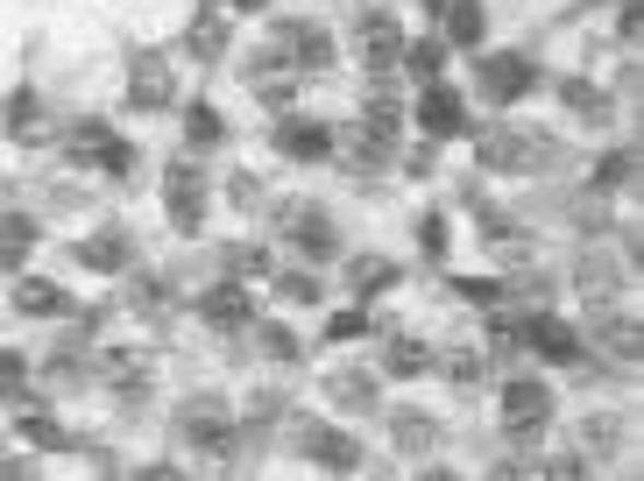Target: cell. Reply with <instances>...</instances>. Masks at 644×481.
I'll return each instance as SVG.
<instances>
[{"label": "cell", "mask_w": 644, "mask_h": 481, "mask_svg": "<svg viewBox=\"0 0 644 481\" xmlns=\"http://www.w3.org/2000/svg\"><path fill=\"white\" fill-rule=\"evenodd\" d=\"M79 262H85V269H128V234L107 227V234L79 241Z\"/></svg>", "instance_id": "603a6c76"}, {"label": "cell", "mask_w": 644, "mask_h": 481, "mask_svg": "<svg viewBox=\"0 0 644 481\" xmlns=\"http://www.w3.org/2000/svg\"><path fill=\"white\" fill-rule=\"evenodd\" d=\"M475 375H482V361H475L468 348H460V354H454V383H475Z\"/></svg>", "instance_id": "c3c4849f"}, {"label": "cell", "mask_w": 644, "mask_h": 481, "mask_svg": "<svg viewBox=\"0 0 644 481\" xmlns=\"http://www.w3.org/2000/svg\"><path fill=\"white\" fill-rule=\"evenodd\" d=\"M560 99H566V107H574V114H609V99L595 93L588 79H560Z\"/></svg>", "instance_id": "e575fe53"}, {"label": "cell", "mask_w": 644, "mask_h": 481, "mask_svg": "<svg viewBox=\"0 0 644 481\" xmlns=\"http://www.w3.org/2000/svg\"><path fill=\"white\" fill-rule=\"evenodd\" d=\"M283 241H291L305 262H333V255H340V227L319 213V206H305V199L283 206Z\"/></svg>", "instance_id": "7a4b0ae2"}, {"label": "cell", "mask_w": 644, "mask_h": 481, "mask_svg": "<svg viewBox=\"0 0 644 481\" xmlns=\"http://www.w3.org/2000/svg\"><path fill=\"white\" fill-rule=\"evenodd\" d=\"M418 481H460V474H446V468H425V474H418Z\"/></svg>", "instance_id": "816d5d0a"}, {"label": "cell", "mask_w": 644, "mask_h": 481, "mask_svg": "<svg viewBox=\"0 0 644 481\" xmlns=\"http://www.w3.org/2000/svg\"><path fill=\"white\" fill-rule=\"evenodd\" d=\"M199 312H206L213 326H248V312H256V305H248V291L227 277V283H213V291L199 297Z\"/></svg>", "instance_id": "d6986e66"}, {"label": "cell", "mask_w": 644, "mask_h": 481, "mask_svg": "<svg viewBox=\"0 0 644 481\" xmlns=\"http://www.w3.org/2000/svg\"><path fill=\"white\" fill-rule=\"evenodd\" d=\"M389 439H397L403 454H432V446H440V418L418 411V403H397V411H389Z\"/></svg>", "instance_id": "9a60e30c"}, {"label": "cell", "mask_w": 644, "mask_h": 481, "mask_svg": "<svg viewBox=\"0 0 644 481\" xmlns=\"http://www.w3.org/2000/svg\"><path fill=\"white\" fill-rule=\"evenodd\" d=\"M227 199H234V206H262V177L234 171V177H227Z\"/></svg>", "instance_id": "b9f144b4"}, {"label": "cell", "mask_w": 644, "mask_h": 481, "mask_svg": "<svg viewBox=\"0 0 644 481\" xmlns=\"http://www.w3.org/2000/svg\"><path fill=\"white\" fill-rule=\"evenodd\" d=\"M581 297H588V312L595 319H609V312H623V269L609 262V248H588L581 255Z\"/></svg>", "instance_id": "277c9868"}, {"label": "cell", "mask_w": 644, "mask_h": 481, "mask_svg": "<svg viewBox=\"0 0 644 481\" xmlns=\"http://www.w3.org/2000/svg\"><path fill=\"white\" fill-rule=\"evenodd\" d=\"M581 432H588V446H617V418H588V425H581Z\"/></svg>", "instance_id": "7dc6e473"}, {"label": "cell", "mask_w": 644, "mask_h": 481, "mask_svg": "<svg viewBox=\"0 0 644 481\" xmlns=\"http://www.w3.org/2000/svg\"><path fill=\"white\" fill-rule=\"evenodd\" d=\"M524 340H531L546 361H581V333L566 319H524Z\"/></svg>", "instance_id": "e0dca14e"}, {"label": "cell", "mask_w": 644, "mask_h": 481, "mask_svg": "<svg viewBox=\"0 0 644 481\" xmlns=\"http://www.w3.org/2000/svg\"><path fill=\"white\" fill-rule=\"evenodd\" d=\"M546 418H552V389H546V383H531V375L503 383V425H511V432H524V439H531Z\"/></svg>", "instance_id": "52a82bcc"}, {"label": "cell", "mask_w": 644, "mask_h": 481, "mask_svg": "<svg viewBox=\"0 0 644 481\" xmlns=\"http://www.w3.org/2000/svg\"><path fill=\"white\" fill-rule=\"evenodd\" d=\"M425 8H432V14H440V8H446V0H425Z\"/></svg>", "instance_id": "db71d44e"}, {"label": "cell", "mask_w": 644, "mask_h": 481, "mask_svg": "<svg viewBox=\"0 0 644 481\" xmlns=\"http://www.w3.org/2000/svg\"><path fill=\"white\" fill-rule=\"evenodd\" d=\"M326 403H340V411H376L383 389H376V375H362V368H333L326 375Z\"/></svg>", "instance_id": "2e32d148"}, {"label": "cell", "mask_w": 644, "mask_h": 481, "mask_svg": "<svg viewBox=\"0 0 644 481\" xmlns=\"http://www.w3.org/2000/svg\"><path fill=\"white\" fill-rule=\"evenodd\" d=\"M99 383H114V389H128V397H134V389L149 383V361L134 348H114V354H99Z\"/></svg>", "instance_id": "7402d4cb"}, {"label": "cell", "mask_w": 644, "mask_h": 481, "mask_svg": "<svg viewBox=\"0 0 644 481\" xmlns=\"http://www.w3.org/2000/svg\"><path fill=\"white\" fill-rule=\"evenodd\" d=\"M305 460H319L326 474H354L362 468V446H354V432H340V425H312L305 432Z\"/></svg>", "instance_id": "4fadbf2b"}, {"label": "cell", "mask_w": 644, "mask_h": 481, "mask_svg": "<svg viewBox=\"0 0 644 481\" xmlns=\"http://www.w3.org/2000/svg\"><path fill=\"white\" fill-rule=\"evenodd\" d=\"M475 156H482L489 171H546V163H552V142H546L538 128H482Z\"/></svg>", "instance_id": "6da1fadb"}, {"label": "cell", "mask_w": 644, "mask_h": 481, "mask_svg": "<svg viewBox=\"0 0 644 481\" xmlns=\"http://www.w3.org/2000/svg\"><path fill=\"white\" fill-rule=\"evenodd\" d=\"M333 156L348 163L354 177H376L383 163H389V142H383L376 128H368V120H354V128H340V134H333Z\"/></svg>", "instance_id": "8fae6325"}, {"label": "cell", "mask_w": 644, "mask_h": 481, "mask_svg": "<svg viewBox=\"0 0 644 481\" xmlns=\"http://www.w3.org/2000/svg\"><path fill=\"white\" fill-rule=\"evenodd\" d=\"M262 354H277V361H291L297 354V340L283 333V326H262Z\"/></svg>", "instance_id": "ee69618b"}, {"label": "cell", "mask_w": 644, "mask_h": 481, "mask_svg": "<svg viewBox=\"0 0 644 481\" xmlns=\"http://www.w3.org/2000/svg\"><path fill=\"white\" fill-rule=\"evenodd\" d=\"M177 432H185V439L191 446H227V403H220V397H191L185 403V418H177Z\"/></svg>", "instance_id": "5bb4252c"}, {"label": "cell", "mask_w": 644, "mask_h": 481, "mask_svg": "<svg viewBox=\"0 0 644 481\" xmlns=\"http://www.w3.org/2000/svg\"><path fill=\"white\" fill-rule=\"evenodd\" d=\"M277 43L297 71H333V36L319 22H277Z\"/></svg>", "instance_id": "9c48e42d"}, {"label": "cell", "mask_w": 644, "mask_h": 481, "mask_svg": "<svg viewBox=\"0 0 644 481\" xmlns=\"http://www.w3.org/2000/svg\"><path fill=\"white\" fill-rule=\"evenodd\" d=\"M283 297H297V305H312V297H319V277H305V269H297V277H283Z\"/></svg>", "instance_id": "f6af8a7d"}, {"label": "cell", "mask_w": 644, "mask_h": 481, "mask_svg": "<svg viewBox=\"0 0 644 481\" xmlns=\"http://www.w3.org/2000/svg\"><path fill=\"white\" fill-rule=\"evenodd\" d=\"M22 432H28V439H36V446H57V439H65L50 411H22Z\"/></svg>", "instance_id": "74e56055"}, {"label": "cell", "mask_w": 644, "mask_h": 481, "mask_svg": "<svg viewBox=\"0 0 644 481\" xmlns=\"http://www.w3.org/2000/svg\"><path fill=\"white\" fill-rule=\"evenodd\" d=\"M128 297H134L142 312H156V305H163V283H156V277H134V291H128Z\"/></svg>", "instance_id": "bcb514c9"}, {"label": "cell", "mask_w": 644, "mask_h": 481, "mask_svg": "<svg viewBox=\"0 0 644 481\" xmlns=\"http://www.w3.org/2000/svg\"><path fill=\"white\" fill-rule=\"evenodd\" d=\"M546 481H595V474L581 454H560V460H546Z\"/></svg>", "instance_id": "f35d334b"}, {"label": "cell", "mask_w": 644, "mask_h": 481, "mask_svg": "<svg viewBox=\"0 0 644 481\" xmlns=\"http://www.w3.org/2000/svg\"><path fill=\"white\" fill-rule=\"evenodd\" d=\"M446 36L440 43H482V0H446Z\"/></svg>", "instance_id": "d4e9b609"}, {"label": "cell", "mask_w": 644, "mask_h": 481, "mask_svg": "<svg viewBox=\"0 0 644 481\" xmlns=\"http://www.w3.org/2000/svg\"><path fill=\"white\" fill-rule=\"evenodd\" d=\"M446 241H454V234H446V220H440V213H425V220H418V248H425L432 262L446 255Z\"/></svg>", "instance_id": "8d00e7d4"}, {"label": "cell", "mask_w": 644, "mask_h": 481, "mask_svg": "<svg viewBox=\"0 0 644 481\" xmlns=\"http://www.w3.org/2000/svg\"><path fill=\"white\" fill-rule=\"evenodd\" d=\"M418 128H425L432 142H446V134H460V93H446V85H432V93L418 99Z\"/></svg>", "instance_id": "ac0fdd59"}, {"label": "cell", "mask_w": 644, "mask_h": 481, "mask_svg": "<svg viewBox=\"0 0 644 481\" xmlns=\"http://www.w3.org/2000/svg\"><path fill=\"white\" fill-rule=\"evenodd\" d=\"M362 50H368V64H389V57L403 50L397 14H362Z\"/></svg>", "instance_id": "44dd1931"}, {"label": "cell", "mask_w": 644, "mask_h": 481, "mask_svg": "<svg viewBox=\"0 0 644 481\" xmlns=\"http://www.w3.org/2000/svg\"><path fill=\"white\" fill-rule=\"evenodd\" d=\"M524 340V319H511V312H496V326H489V348H517Z\"/></svg>", "instance_id": "7bdbcfd3"}, {"label": "cell", "mask_w": 644, "mask_h": 481, "mask_svg": "<svg viewBox=\"0 0 644 481\" xmlns=\"http://www.w3.org/2000/svg\"><path fill=\"white\" fill-rule=\"evenodd\" d=\"M362 333H368L362 312H333V319H326V340H362Z\"/></svg>", "instance_id": "60d3db41"}, {"label": "cell", "mask_w": 644, "mask_h": 481, "mask_svg": "<svg viewBox=\"0 0 644 481\" xmlns=\"http://www.w3.org/2000/svg\"><path fill=\"white\" fill-rule=\"evenodd\" d=\"M43 128H50V114L36 107V93L14 99V142H43Z\"/></svg>", "instance_id": "1f68e13d"}, {"label": "cell", "mask_w": 644, "mask_h": 481, "mask_svg": "<svg viewBox=\"0 0 644 481\" xmlns=\"http://www.w3.org/2000/svg\"><path fill=\"white\" fill-rule=\"evenodd\" d=\"M227 269H234V277H269V248H256V241H234V248H227Z\"/></svg>", "instance_id": "836d02e7"}, {"label": "cell", "mask_w": 644, "mask_h": 481, "mask_svg": "<svg viewBox=\"0 0 644 481\" xmlns=\"http://www.w3.org/2000/svg\"><path fill=\"white\" fill-rule=\"evenodd\" d=\"M538 85V71H531V57H517V50H489L482 57V99H496V107H511V99H524Z\"/></svg>", "instance_id": "5b68a950"}, {"label": "cell", "mask_w": 644, "mask_h": 481, "mask_svg": "<svg viewBox=\"0 0 644 481\" xmlns=\"http://www.w3.org/2000/svg\"><path fill=\"white\" fill-rule=\"evenodd\" d=\"M28 248H36V220L28 213H0V269H14Z\"/></svg>", "instance_id": "cb8c5ba5"}, {"label": "cell", "mask_w": 644, "mask_h": 481, "mask_svg": "<svg viewBox=\"0 0 644 481\" xmlns=\"http://www.w3.org/2000/svg\"><path fill=\"white\" fill-rule=\"evenodd\" d=\"M631 177H637V156H631V149H609V156L595 163V185H602V191H623Z\"/></svg>", "instance_id": "4dcf8cb0"}, {"label": "cell", "mask_w": 644, "mask_h": 481, "mask_svg": "<svg viewBox=\"0 0 644 481\" xmlns=\"http://www.w3.org/2000/svg\"><path fill=\"white\" fill-rule=\"evenodd\" d=\"M248 85H256V99L262 107H291V93H297V64L283 57V43H262L256 57H248V71H242Z\"/></svg>", "instance_id": "3957f363"}, {"label": "cell", "mask_w": 644, "mask_h": 481, "mask_svg": "<svg viewBox=\"0 0 644 481\" xmlns=\"http://www.w3.org/2000/svg\"><path fill=\"white\" fill-rule=\"evenodd\" d=\"M185 134H191L199 149L227 142V120H220V107H213V99H191V107H185Z\"/></svg>", "instance_id": "4316f807"}, {"label": "cell", "mask_w": 644, "mask_h": 481, "mask_svg": "<svg viewBox=\"0 0 644 481\" xmlns=\"http://www.w3.org/2000/svg\"><path fill=\"white\" fill-rule=\"evenodd\" d=\"M220 50H227V22H213V14H206V22H191V57H206V64H213Z\"/></svg>", "instance_id": "d6a6232c"}, {"label": "cell", "mask_w": 644, "mask_h": 481, "mask_svg": "<svg viewBox=\"0 0 644 481\" xmlns=\"http://www.w3.org/2000/svg\"><path fill=\"white\" fill-rule=\"evenodd\" d=\"M22 383H28V361L14 348H0V397H22Z\"/></svg>", "instance_id": "d590c367"}, {"label": "cell", "mask_w": 644, "mask_h": 481, "mask_svg": "<svg viewBox=\"0 0 644 481\" xmlns=\"http://www.w3.org/2000/svg\"><path fill=\"white\" fill-rule=\"evenodd\" d=\"M454 291L468 297V305H496V297H503V283H489V277H460Z\"/></svg>", "instance_id": "ab89813d"}, {"label": "cell", "mask_w": 644, "mask_h": 481, "mask_svg": "<svg viewBox=\"0 0 644 481\" xmlns=\"http://www.w3.org/2000/svg\"><path fill=\"white\" fill-rule=\"evenodd\" d=\"M163 206H171V220L185 234H199L206 227V177L191 171V163H171V171H163Z\"/></svg>", "instance_id": "8992f818"}, {"label": "cell", "mask_w": 644, "mask_h": 481, "mask_svg": "<svg viewBox=\"0 0 644 481\" xmlns=\"http://www.w3.org/2000/svg\"><path fill=\"white\" fill-rule=\"evenodd\" d=\"M14 312H22V319H57V312H65V291H57L50 277H28V283H14Z\"/></svg>", "instance_id": "ffe728a7"}, {"label": "cell", "mask_w": 644, "mask_h": 481, "mask_svg": "<svg viewBox=\"0 0 644 481\" xmlns=\"http://www.w3.org/2000/svg\"><path fill=\"white\" fill-rule=\"evenodd\" d=\"M71 156L99 163V171H128V142L107 128V120H79V128H71Z\"/></svg>", "instance_id": "7c38bea8"}, {"label": "cell", "mask_w": 644, "mask_h": 481, "mask_svg": "<svg viewBox=\"0 0 644 481\" xmlns=\"http://www.w3.org/2000/svg\"><path fill=\"white\" fill-rule=\"evenodd\" d=\"M171 93H177V79H171V64H163V57L156 50H142V57H134V64H128V107H171Z\"/></svg>", "instance_id": "30bf717a"}, {"label": "cell", "mask_w": 644, "mask_h": 481, "mask_svg": "<svg viewBox=\"0 0 644 481\" xmlns=\"http://www.w3.org/2000/svg\"><path fill=\"white\" fill-rule=\"evenodd\" d=\"M403 64H411L418 79H432V85H440V71H446V43H440V36H425V43H403Z\"/></svg>", "instance_id": "f1b7e54d"}, {"label": "cell", "mask_w": 644, "mask_h": 481, "mask_svg": "<svg viewBox=\"0 0 644 481\" xmlns=\"http://www.w3.org/2000/svg\"><path fill=\"white\" fill-rule=\"evenodd\" d=\"M0 481H28V468L22 460H0Z\"/></svg>", "instance_id": "f907efd6"}, {"label": "cell", "mask_w": 644, "mask_h": 481, "mask_svg": "<svg viewBox=\"0 0 644 481\" xmlns=\"http://www.w3.org/2000/svg\"><path fill=\"white\" fill-rule=\"evenodd\" d=\"M277 149L291 163H326L333 156V128H326V120H305V114H283L277 120Z\"/></svg>", "instance_id": "ba28073f"}, {"label": "cell", "mask_w": 644, "mask_h": 481, "mask_svg": "<svg viewBox=\"0 0 644 481\" xmlns=\"http://www.w3.org/2000/svg\"><path fill=\"white\" fill-rule=\"evenodd\" d=\"M134 481H185V474H177L171 460H156V468H142V474H134Z\"/></svg>", "instance_id": "681fc988"}, {"label": "cell", "mask_w": 644, "mask_h": 481, "mask_svg": "<svg viewBox=\"0 0 644 481\" xmlns=\"http://www.w3.org/2000/svg\"><path fill=\"white\" fill-rule=\"evenodd\" d=\"M595 326H602V348H617V361H637L644 354V333H637L631 312H609V319H595Z\"/></svg>", "instance_id": "484cf974"}, {"label": "cell", "mask_w": 644, "mask_h": 481, "mask_svg": "<svg viewBox=\"0 0 644 481\" xmlns=\"http://www.w3.org/2000/svg\"><path fill=\"white\" fill-rule=\"evenodd\" d=\"M348 277H354V297H376V291H389V283H397V262H383V255H362Z\"/></svg>", "instance_id": "83f0119b"}, {"label": "cell", "mask_w": 644, "mask_h": 481, "mask_svg": "<svg viewBox=\"0 0 644 481\" xmlns=\"http://www.w3.org/2000/svg\"><path fill=\"white\" fill-rule=\"evenodd\" d=\"M383 368H389V375H425L432 354L418 348V340H389V348H383Z\"/></svg>", "instance_id": "f546056e"}, {"label": "cell", "mask_w": 644, "mask_h": 481, "mask_svg": "<svg viewBox=\"0 0 644 481\" xmlns=\"http://www.w3.org/2000/svg\"><path fill=\"white\" fill-rule=\"evenodd\" d=\"M234 8H269V0H234Z\"/></svg>", "instance_id": "f5cc1de1"}]
</instances>
